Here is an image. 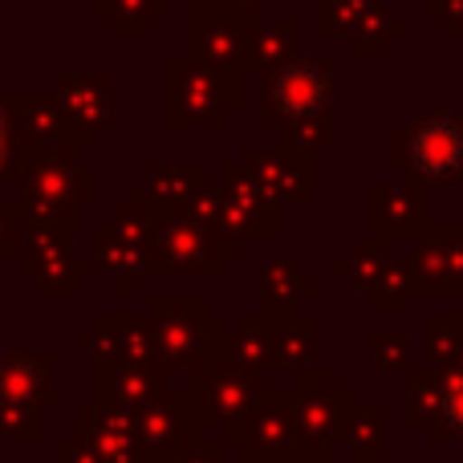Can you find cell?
<instances>
[{
	"label": "cell",
	"mask_w": 463,
	"mask_h": 463,
	"mask_svg": "<svg viewBox=\"0 0 463 463\" xmlns=\"http://www.w3.org/2000/svg\"><path fill=\"white\" fill-rule=\"evenodd\" d=\"M146 321L159 342V358L167 370H203L224 350L228 321L220 309H212L200 293H155L146 301Z\"/></svg>",
	"instance_id": "obj_1"
},
{
	"label": "cell",
	"mask_w": 463,
	"mask_h": 463,
	"mask_svg": "<svg viewBox=\"0 0 463 463\" xmlns=\"http://www.w3.org/2000/svg\"><path fill=\"white\" fill-rule=\"evenodd\" d=\"M159 216L163 212L146 208V203H122L110 220L94 228V264L110 272L114 297H130L138 280L146 277Z\"/></svg>",
	"instance_id": "obj_2"
},
{
	"label": "cell",
	"mask_w": 463,
	"mask_h": 463,
	"mask_svg": "<svg viewBox=\"0 0 463 463\" xmlns=\"http://www.w3.org/2000/svg\"><path fill=\"white\" fill-rule=\"evenodd\" d=\"M184 391L192 399L200 423L208 427V435H216V443L236 448L244 423L256 407V391H260V378L244 374V370L228 366L224 358H216L212 366L192 370L184 378Z\"/></svg>",
	"instance_id": "obj_3"
},
{
	"label": "cell",
	"mask_w": 463,
	"mask_h": 463,
	"mask_svg": "<svg viewBox=\"0 0 463 463\" xmlns=\"http://www.w3.org/2000/svg\"><path fill=\"white\" fill-rule=\"evenodd\" d=\"M224 244H220L216 228L203 224L187 208L163 212L159 228H155L151 244V269L146 277H224Z\"/></svg>",
	"instance_id": "obj_4"
},
{
	"label": "cell",
	"mask_w": 463,
	"mask_h": 463,
	"mask_svg": "<svg viewBox=\"0 0 463 463\" xmlns=\"http://www.w3.org/2000/svg\"><path fill=\"white\" fill-rule=\"evenodd\" d=\"M391 163H407L419 184H459L463 179V127L451 114H427L402 135H391Z\"/></svg>",
	"instance_id": "obj_5"
},
{
	"label": "cell",
	"mask_w": 463,
	"mask_h": 463,
	"mask_svg": "<svg viewBox=\"0 0 463 463\" xmlns=\"http://www.w3.org/2000/svg\"><path fill=\"white\" fill-rule=\"evenodd\" d=\"M415 297H459L463 288V220L423 224L415 244L399 256Z\"/></svg>",
	"instance_id": "obj_6"
},
{
	"label": "cell",
	"mask_w": 463,
	"mask_h": 463,
	"mask_svg": "<svg viewBox=\"0 0 463 463\" xmlns=\"http://www.w3.org/2000/svg\"><path fill=\"white\" fill-rule=\"evenodd\" d=\"M240 463H297V386H264L240 435Z\"/></svg>",
	"instance_id": "obj_7"
},
{
	"label": "cell",
	"mask_w": 463,
	"mask_h": 463,
	"mask_svg": "<svg viewBox=\"0 0 463 463\" xmlns=\"http://www.w3.org/2000/svg\"><path fill=\"white\" fill-rule=\"evenodd\" d=\"M354 407V391L342 383L297 386V463H334L342 451L345 415Z\"/></svg>",
	"instance_id": "obj_8"
},
{
	"label": "cell",
	"mask_w": 463,
	"mask_h": 463,
	"mask_svg": "<svg viewBox=\"0 0 463 463\" xmlns=\"http://www.w3.org/2000/svg\"><path fill=\"white\" fill-rule=\"evenodd\" d=\"M138 435H143L146 463L171 459L175 451L192 448V443L212 439L208 427H203L200 415H195L192 399H187L184 383H179V386L167 383L151 402H143V407H138Z\"/></svg>",
	"instance_id": "obj_9"
},
{
	"label": "cell",
	"mask_w": 463,
	"mask_h": 463,
	"mask_svg": "<svg viewBox=\"0 0 463 463\" xmlns=\"http://www.w3.org/2000/svg\"><path fill=\"white\" fill-rule=\"evenodd\" d=\"M240 167L248 171L260 195L272 208H288V203H313L317 195V175H313V151L285 143L280 151H244Z\"/></svg>",
	"instance_id": "obj_10"
},
{
	"label": "cell",
	"mask_w": 463,
	"mask_h": 463,
	"mask_svg": "<svg viewBox=\"0 0 463 463\" xmlns=\"http://www.w3.org/2000/svg\"><path fill=\"white\" fill-rule=\"evenodd\" d=\"M329 114V73L326 65H285L264 90V127H293Z\"/></svg>",
	"instance_id": "obj_11"
},
{
	"label": "cell",
	"mask_w": 463,
	"mask_h": 463,
	"mask_svg": "<svg viewBox=\"0 0 463 463\" xmlns=\"http://www.w3.org/2000/svg\"><path fill=\"white\" fill-rule=\"evenodd\" d=\"M78 350H90L94 358H122L138 366H163L159 342L146 317L135 313H98L94 326L78 334Z\"/></svg>",
	"instance_id": "obj_12"
},
{
	"label": "cell",
	"mask_w": 463,
	"mask_h": 463,
	"mask_svg": "<svg viewBox=\"0 0 463 463\" xmlns=\"http://www.w3.org/2000/svg\"><path fill=\"white\" fill-rule=\"evenodd\" d=\"M73 423H78V439H86L106 463H146L143 435H138V411L90 402V407L73 411Z\"/></svg>",
	"instance_id": "obj_13"
},
{
	"label": "cell",
	"mask_w": 463,
	"mask_h": 463,
	"mask_svg": "<svg viewBox=\"0 0 463 463\" xmlns=\"http://www.w3.org/2000/svg\"><path fill=\"white\" fill-rule=\"evenodd\" d=\"M53 370H57L53 350H16L8 358H0V402L33 407V411L53 407L57 402Z\"/></svg>",
	"instance_id": "obj_14"
},
{
	"label": "cell",
	"mask_w": 463,
	"mask_h": 463,
	"mask_svg": "<svg viewBox=\"0 0 463 463\" xmlns=\"http://www.w3.org/2000/svg\"><path fill=\"white\" fill-rule=\"evenodd\" d=\"M427 224V184L411 179L407 187L378 184L370 192V228L383 240H415Z\"/></svg>",
	"instance_id": "obj_15"
},
{
	"label": "cell",
	"mask_w": 463,
	"mask_h": 463,
	"mask_svg": "<svg viewBox=\"0 0 463 463\" xmlns=\"http://www.w3.org/2000/svg\"><path fill=\"white\" fill-rule=\"evenodd\" d=\"M163 386H167V366H138V362H122V358H98L94 391H98V402H106V407L138 411Z\"/></svg>",
	"instance_id": "obj_16"
},
{
	"label": "cell",
	"mask_w": 463,
	"mask_h": 463,
	"mask_svg": "<svg viewBox=\"0 0 463 463\" xmlns=\"http://www.w3.org/2000/svg\"><path fill=\"white\" fill-rule=\"evenodd\" d=\"M272 337V362L285 370H305L317 362V317L309 309H264Z\"/></svg>",
	"instance_id": "obj_17"
},
{
	"label": "cell",
	"mask_w": 463,
	"mask_h": 463,
	"mask_svg": "<svg viewBox=\"0 0 463 463\" xmlns=\"http://www.w3.org/2000/svg\"><path fill=\"white\" fill-rule=\"evenodd\" d=\"M98 264L90 260H73L65 244H45V248H29L21 256V272L29 280H37V288L45 297H70L78 288V280L94 277Z\"/></svg>",
	"instance_id": "obj_18"
},
{
	"label": "cell",
	"mask_w": 463,
	"mask_h": 463,
	"mask_svg": "<svg viewBox=\"0 0 463 463\" xmlns=\"http://www.w3.org/2000/svg\"><path fill=\"white\" fill-rule=\"evenodd\" d=\"M220 358H224L228 366L244 370V374L260 378V383H264V374H269V370H277V362H272V337H269L264 309L244 313V317H240V326L228 329Z\"/></svg>",
	"instance_id": "obj_19"
},
{
	"label": "cell",
	"mask_w": 463,
	"mask_h": 463,
	"mask_svg": "<svg viewBox=\"0 0 463 463\" xmlns=\"http://www.w3.org/2000/svg\"><path fill=\"white\" fill-rule=\"evenodd\" d=\"M236 106L232 94H220V81L212 73H187L175 78V102H171V122H203V127H220L224 114Z\"/></svg>",
	"instance_id": "obj_20"
},
{
	"label": "cell",
	"mask_w": 463,
	"mask_h": 463,
	"mask_svg": "<svg viewBox=\"0 0 463 463\" xmlns=\"http://www.w3.org/2000/svg\"><path fill=\"white\" fill-rule=\"evenodd\" d=\"M342 448L358 463H391V407H358L345 415Z\"/></svg>",
	"instance_id": "obj_21"
},
{
	"label": "cell",
	"mask_w": 463,
	"mask_h": 463,
	"mask_svg": "<svg viewBox=\"0 0 463 463\" xmlns=\"http://www.w3.org/2000/svg\"><path fill=\"white\" fill-rule=\"evenodd\" d=\"M317 293V277L301 269L288 256H272L260 269V309L277 313V309H305Z\"/></svg>",
	"instance_id": "obj_22"
},
{
	"label": "cell",
	"mask_w": 463,
	"mask_h": 463,
	"mask_svg": "<svg viewBox=\"0 0 463 463\" xmlns=\"http://www.w3.org/2000/svg\"><path fill=\"white\" fill-rule=\"evenodd\" d=\"M203 187V167H155L135 187V203H146L155 212H179L192 203V195Z\"/></svg>",
	"instance_id": "obj_23"
},
{
	"label": "cell",
	"mask_w": 463,
	"mask_h": 463,
	"mask_svg": "<svg viewBox=\"0 0 463 463\" xmlns=\"http://www.w3.org/2000/svg\"><path fill=\"white\" fill-rule=\"evenodd\" d=\"M391 256H394L391 252V240L370 236V240H358V244H354L345 256H337L334 272H337V280H345V285H354L358 293H366V288L383 277V269L391 264Z\"/></svg>",
	"instance_id": "obj_24"
},
{
	"label": "cell",
	"mask_w": 463,
	"mask_h": 463,
	"mask_svg": "<svg viewBox=\"0 0 463 463\" xmlns=\"http://www.w3.org/2000/svg\"><path fill=\"white\" fill-rule=\"evenodd\" d=\"M448 439L463 443V370H439V423L427 431V443L439 448Z\"/></svg>",
	"instance_id": "obj_25"
},
{
	"label": "cell",
	"mask_w": 463,
	"mask_h": 463,
	"mask_svg": "<svg viewBox=\"0 0 463 463\" xmlns=\"http://www.w3.org/2000/svg\"><path fill=\"white\" fill-rule=\"evenodd\" d=\"M366 301H370V313H383V317H402L411 313V280H407V269H402L399 256H391V264L383 269V277L366 288Z\"/></svg>",
	"instance_id": "obj_26"
},
{
	"label": "cell",
	"mask_w": 463,
	"mask_h": 463,
	"mask_svg": "<svg viewBox=\"0 0 463 463\" xmlns=\"http://www.w3.org/2000/svg\"><path fill=\"white\" fill-rule=\"evenodd\" d=\"M407 419L423 431L439 423V370H415L407 366Z\"/></svg>",
	"instance_id": "obj_27"
},
{
	"label": "cell",
	"mask_w": 463,
	"mask_h": 463,
	"mask_svg": "<svg viewBox=\"0 0 463 463\" xmlns=\"http://www.w3.org/2000/svg\"><path fill=\"white\" fill-rule=\"evenodd\" d=\"M463 350V317L459 313H427V358L431 366H456Z\"/></svg>",
	"instance_id": "obj_28"
},
{
	"label": "cell",
	"mask_w": 463,
	"mask_h": 463,
	"mask_svg": "<svg viewBox=\"0 0 463 463\" xmlns=\"http://www.w3.org/2000/svg\"><path fill=\"white\" fill-rule=\"evenodd\" d=\"M370 366L407 370L411 366V337L402 334V329H378V334H370Z\"/></svg>",
	"instance_id": "obj_29"
},
{
	"label": "cell",
	"mask_w": 463,
	"mask_h": 463,
	"mask_svg": "<svg viewBox=\"0 0 463 463\" xmlns=\"http://www.w3.org/2000/svg\"><path fill=\"white\" fill-rule=\"evenodd\" d=\"M0 439L37 443L41 439V411H33V407H8V402H0Z\"/></svg>",
	"instance_id": "obj_30"
},
{
	"label": "cell",
	"mask_w": 463,
	"mask_h": 463,
	"mask_svg": "<svg viewBox=\"0 0 463 463\" xmlns=\"http://www.w3.org/2000/svg\"><path fill=\"white\" fill-rule=\"evenodd\" d=\"M159 463H240V459H228V448L216 439H200L192 443V448L175 451L171 459H159Z\"/></svg>",
	"instance_id": "obj_31"
},
{
	"label": "cell",
	"mask_w": 463,
	"mask_h": 463,
	"mask_svg": "<svg viewBox=\"0 0 463 463\" xmlns=\"http://www.w3.org/2000/svg\"><path fill=\"white\" fill-rule=\"evenodd\" d=\"M57 463H106V459L98 456L86 439H73V443H61V448H57Z\"/></svg>",
	"instance_id": "obj_32"
},
{
	"label": "cell",
	"mask_w": 463,
	"mask_h": 463,
	"mask_svg": "<svg viewBox=\"0 0 463 463\" xmlns=\"http://www.w3.org/2000/svg\"><path fill=\"white\" fill-rule=\"evenodd\" d=\"M16 252V216L13 212H0V256Z\"/></svg>",
	"instance_id": "obj_33"
},
{
	"label": "cell",
	"mask_w": 463,
	"mask_h": 463,
	"mask_svg": "<svg viewBox=\"0 0 463 463\" xmlns=\"http://www.w3.org/2000/svg\"><path fill=\"white\" fill-rule=\"evenodd\" d=\"M5 151H8V130H5V114H0V167H5Z\"/></svg>",
	"instance_id": "obj_34"
},
{
	"label": "cell",
	"mask_w": 463,
	"mask_h": 463,
	"mask_svg": "<svg viewBox=\"0 0 463 463\" xmlns=\"http://www.w3.org/2000/svg\"><path fill=\"white\" fill-rule=\"evenodd\" d=\"M456 370H463V350H459V358H456Z\"/></svg>",
	"instance_id": "obj_35"
},
{
	"label": "cell",
	"mask_w": 463,
	"mask_h": 463,
	"mask_svg": "<svg viewBox=\"0 0 463 463\" xmlns=\"http://www.w3.org/2000/svg\"><path fill=\"white\" fill-rule=\"evenodd\" d=\"M459 301H463V288H459ZM459 317H463V309H459Z\"/></svg>",
	"instance_id": "obj_36"
},
{
	"label": "cell",
	"mask_w": 463,
	"mask_h": 463,
	"mask_svg": "<svg viewBox=\"0 0 463 463\" xmlns=\"http://www.w3.org/2000/svg\"><path fill=\"white\" fill-rule=\"evenodd\" d=\"M459 127H463V122H459Z\"/></svg>",
	"instance_id": "obj_37"
}]
</instances>
